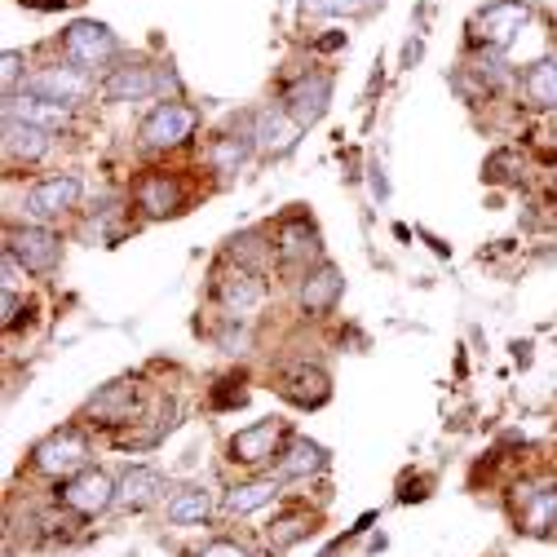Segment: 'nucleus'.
<instances>
[{
	"label": "nucleus",
	"mask_w": 557,
	"mask_h": 557,
	"mask_svg": "<svg viewBox=\"0 0 557 557\" xmlns=\"http://www.w3.org/2000/svg\"><path fill=\"white\" fill-rule=\"evenodd\" d=\"M62 53L72 58L76 66H102L111 53H115V36L102 27V23H72L62 36Z\"/></svg>",
	"instance_id": "f257e3e1"
},
{
	"label": "nucleus",
	"mask_w": 557,
	"mask_h": 557,
	"mask_svg": "<svg viewBox=\"0 0 557 557\" xmlns=\"http://www.w3.org/2000/svg\"><path fill=\"white\" fill-rule=\"evenodd\" d=\"M111 500H115V486H111V478L98 473V469H81L72 482L62 486V505L72 509V513H81V518L102 513Z\"/></svg>",
	"instance_id": "f03ea898"
},
{
	"label": "nucleus",
	"mask_w": 557,
	"mask_h": 557,
	"mask_svg": "<svg viewBox=\"0 0 557 557\" xmlns=\"http://www.w3.org/2000/svg\"><path fill=\"white\" fill-rule=\"evenodd\" d=\"M85 460H89V443H85L76 430H62V434H53V438H45V443L36 447V465H40V473H49V478L76 473V469H85Z\"/></svg>",
	"instance_id": "7ed1b4c3"
},
{
	"label": "nucleus",
	"mask_w": 557,
	"mask_h": 557,
	"mask_svg": "<svg viewBox=\"0 0 557 557\" xmlns=\"http://www.w3.org/2000/svg\"><path fill=\"white\" fill-rule=\"evenodd\" d=\"M195 111L190 107H182V102H164V107H156L151 115H147V124H143V143L147 147H177L182 137H190V128H195Z\"/></svg>",
	"instance_id": "20e7f679"
},
{
	"label": "nucleus",
	"mask_w": 557,
	"mask_h": 557,
	"mask_svg": "<svg viewBox=\"0 0 557 557\" xmlns=\"http://www.w3.org/2000/svg\"><path fill=\"white\" fill-rule=\"evenodd\" d=\"M327 98H332V81L319 76V72H310V76H301V81L284 94V111L306 128V124H314V120L327 111Z\"/></svg>",
	"instance_id": "39448f33"
},
{
	"label": "nucleus",
	"mask_w": 557,
	"mask_h": 557,
	"mask_svg": "<svg viewBox=\"0 0 557 557\" xmlns=\"http://www.w3.org/2000/svg\"><path fill=\"white\" fill-rule=\"evenodd\" d=\"M527 18H531V10L522 5V0H496V5H486V10L473 18V27H478V36H482L486 45H509Z\"/></svg>",
	"instance_id": "423d86ee"
},
{
	"label": "nucleus",
	"mask_w": 557,
	"mask_h": 557,
	"mask_svg": "<svg viewBox=\"0 0 557 557\" xmlns=\"http://www.w3.org/2000/svg\"><path fill=\"white\" fill-rule=\"evenodd\" d=\"M81 199V182L76 177H49V182H40V186H32L27 190V213L32 218H58V213H66V208H72Z\"/></svg>",
	"instance_id": "0eeeda50"
},
{
	"label": "nucleus",
	"mask_w": 557,
	"mask_h": 557,
	"mask_svg": "<svg viewBox=\"0 0 557 557\" xmlns=\"http://www.w3.org/2000/svg\"><path fill=\"white\" fill-rule=\"evenodd\" d=\"M10 252L23 257L27 270H53L58 265V239L40 226H23V231H10Z\"/></svg>",
	"instance_id": "6e6552de"
},
{
	"label": "nucleus",
	"mask_w": 557,
	"mask_h": 557,
	"mask_svg": "<svg viewBox=\"0 0 557 557\" xmlns=\"http://www.w3.org/2000/svg\"><path fill=\"white\" fill-rule=\"evenodd\" d=\"M218 297H222V306L235 314V319H248L257 306H261V284L248 274V270H231V274H222L218 278Z\"/></svg>",
	"instance_id": "1a4fd4ad"
},
{
	"label": "nucleus",
	"mask_w": 557,
	"mask_h": 557,
	"mask_svg": "<svg viewBox=\"0 0 557 557\" xmlns=\"http://www.w3.org/2000/svg\"><path fill=\"white\" fill-rule=\"evenodd\" d=\"M32 94L36 98H49V102H76L89 94V76L85 72H72V66H53V72H40L32 81Z\"/></svg>",
	"instance_id": "9d476101"
},
{
	"label": "nucleus",
	"mask_w": 557,
	"mask_h": 557,
	"mask_svg": "<svg viewBox=\"0 0 557 557\" xmlns=\"http://www.w3.org/2000/svg\"><path fill=\"white\" fill-rule=\"evenodd\" d=\"M160 496H164V473H156V469H128L120 478V492H115V500L124 509H147Z\"/></svg>",
	"instance_id": "9b49d317"
},
{
	"label": "nucleus",
	"mask_w": 557,
	"mask_h": 557,
	"mask_svg": "<svg viewBox=\"0 0 557 557\" xmlns=\"http://www.w3.org/2000/svg\"><path fill=\"white\" fill-rule=\"evenodd\" d=\"M274 443H278V425H274V421L248 425V430H239V434L231 438V460H239V465H261V460H270Z\"/></svg>",
	"instance_id": "f8f14e48"
},
{
	"label": "nucleus",
	"mask_w": 557,
	"mask_h": 557,
	"mask_svg": "<svg viewBox=\"0 0 557 557\" xmlns=\"http://www.w3.org/2000/svg\"><path fill=\"white\" fill-rule=\"evenodd\" d=\"M45 151H49V128L5 115V156L10 160H40Z\"/></svg>",
	"instance_id": "ddd939ff"
},
{
	"label": "nucleus",
	"mask_w": 557,
	"mask_h": 557,
	"mask_svg": "<svg viewBox=\"0 0 557 557\" xmlns=\"http://www.w3.org/2000/svg\"><path fill=\"white\" fill-rule=\"evenodd\" d=\"M297 137H301V124L288 111H265L261 124H257V147L265 156H284L297 143Z\"/></svg>",
	"instance_id": "4468645a"
},
{
	"label": "nucleus",
	"mask_w": 557,
	"mask_h": 557,
	"mask_svg": "<svg viewBox=\"0 0 557 557\" xmlns=\"http://www.w3.org/2000/svg\"><path fill=\"white\" fill-rule=\"evenodd\" d=\"M137 203H143L151 218L177 213V208H182V186H177V177H164V173L143 177V186H137Z\"/></svg>",
	"instance_id": "2eb2a0df"
},
{
	"label": "nucleus",
	"mask_w": 557,
	"mask_h": 557,
	"mask_svg": "<svg viewBox=\"0 0 557 557\" xmlns=\"http://www.w3.org/2000/svg\"><path fill=\"white\" fill-rule=\"evenodd\" d=\"M278 394L297 407H319V403H327V376L319 368H293L278 381Z\"/></svg>",
	"instance_id": "dca6fc26"
},
{
	"label": "nucleus",
	"mask_w": 557,
	"mask_h": 557,
	"mask_svg": "<svg viewBox=\"0 0 557 557\" xmlns=\"http://www.w3.org/2000/svg\"><path fill=\"white\" fill-rule=\"evenodd\" d=\"M133 398H137V385H133V381H115V385H107V389L89 403V416H94V421H102V425L128 421Z\"/></svg>",
	"instance_id": "f3484780"
},
{
	"label": "nucleus",
	"mask_w": 557,
	"mask_h": 557,
	"mask_svg": "<svg viewBox=\"0 0 557 557\" xmlns=\"http://www.w3.org/2000/svg\"><path fill=\"white\" fill-rule=\"evenodd\" d=\"M5 115L27 120V124H36V128H58V124H66V107H62V102H49V98H36V94L10 98Z\"/></svg>",
	"instance_id": "a211bd4d"
},
{
	"label": "nucleus",
	"mask_w": 557,
	"mask_h": 557,
	"mask_svg": "<svg viewBox=\"0 0 557 557\" xmlns=\"http://www.w3.org/2000/svg\"><path fill=\"white\" fill-rule=\"evenodd\" d=\"M156 89H160V81H156L151 66H115L111 81H107V94H111L115 102H124V98H147V94H156Z\"/></svg>",
	"instance_id": "6ab92c4d"
},
{
	"label": "nucleus",
	"mask_w": 557,
	"mask_h": 557,
	"mask_svg": "<svg viewBox=\"0 0 557 557\" xmlns=\"http://www.w3.org/2000/svg\"><path fill=\"white\" fill-rule=\"evenodd\" d=\"M336 297H341V270H336V265H323L319 274H310L306 284H301V306L314 310V314L332 310Z\"/></svg>",
	"instance_id": "aec40b11"
},
{
	"label": "nucleus",
	"mask_w": 557,
	"mask_h": 557,
	"mask_svg": "<svg viewBox=\"0 0 557 557\" xmlns=\"http://www.w3.org/2000/svg\"><path fill=\"white\" fill-rule=\"evenodd\" d=\"M310 257H319V235L306 222H288L284 231H278V261L297 265V261H310Z\"/></svg>",
	"instance_id": "412c9836"
},
{
	"label": "nucleus",
	"mask_w": 557,
	"mask_h": 557,
	"mask_svg": "<svg viewBox=\"0 0 557 557\" xmlns=\"http://www.w3.org/2000/svg\"><path fill=\"white\" fill-rule=\"evenodd\" d=\"M323 465H327L323 447H319V443L297 438V443L284 451V460H278V473H284V478H306V473H319Z\"/></svg>",
	"instance_id": "4be33fe9"
},
{
	"label": "nucleus",
	"mask_w": 557,
	"mask_h": 557,
	"mask_svg": "<svg viewBox=\"0 0 557 557\" xmlns=\"http://www.w3.org/2000/svg\"><path fill=\"white\" fill-rule=\"evenodd\" d=\"M169 522L173 527H190V522H203L208 518V492L203 486H186V492H177L173 500H169Z\"/></svg>",
	"instance_id": "5701e85b"
},
{
	"label": "nucleus",
	"mask_w": 557,
	"mask_h": 557,
	"mask_svg": "<svg viewBox=\"0 0 557 557\" xmlns=\"http://www.w3.org/2000/svg\"><path fill=\"white\" fill-rule=\"evenodd\" d=\"M274 496H278V486H274L270 478H261V482H244V486H235V492L226 496V509H231L235 518H244V513H252V509L270 505Z\"/></svg>",
	"instance_id": "b1692460"
},
{
	"label": "nucleus",
	"mask_w": 557,
	"mask_h": 557,
	"mask_svg": "<svg viewBox=\"0 0 557 557\" xmlns=\"http://www.w3.org/2000/svg\"><path fill=\"white\" fill-rule=\"evenodd\" d=\"M527 98L535 107H557V62H535L527 72Z\"/></svg>",
	"instance_id": "393cba45"
},
{
	"label": "nucleus",
	"mask_w": 557,
	"mask_h": 557,
	"mask_svg": "<svg viewBox=\"0 0 557 557\" xmlns=\"http://www.w3.org/2000/svg\"><path fill=\"white\" fill-rule=\"evenodd\" d=\"M248 156V137H222V143L213 147V169L218 173H235Z\"/></svg>",
	"instance_id": "a878e982"
},
{
	"label": "nucleus",
	"mask_w": 557,
	"mask_h": 557,
	"mask_svg": "<svg viewBox=\"0 0 557 557\" xmlns=\"http://www.w3.org/2000/svg\"><path fill=\"white\" fill-rule=\"evenodd\" d=\"M306 531H310L306 518H284V522H274V527H270V548H288V544L301 540Z\"/></svg>",
	"instance_id": "bb28decb"
},
{
	"label": "nucleus",
	"mask_w": 557,
	"mask_h": 557,
	"mask_svg": "<svg viewBox=\"0 0 557 557\" xmlns=\"http://www.w3.org/2000/svg\"><path fill=\"white\" fill-rule=\"evenodd\" d=\"M363 5V0H306V10L314 14H355Z\"/></svg>",
	"instance_id": "cd10ccee"
},
{
	"label": "nucleus",
	"mask_w": 557,
	"mask_h": 557,
	"mask_svg": "<svg viewBox=\"0 0 557 557\" xmlns=\"http://www.w3.org/2000/svg\"><path fill=\"white\" fill-rule=\"evenodd\" d=\"M18 66H23V58L18 53H5L0 58V81H5V94L14 89V81H18Z\"/></svg>",
	"instance_id": "c85d7f7f"
},
{
	"label": "nucleus",
	"mask_w": 557,
	"mask_h": 557,
	"mask_svg": "<svg viewBox=\"0 0 557 557\" xmlns=\"http://www.w3.org/2000/svg\"><path fill=\"white\" fill-rule=\"evenodd\" d=\"M199 557H248L239 544H231V540H218V544H208Z\"/></svg>",
	"instance_id": "c756f323"
},
{
	"label": "nucleus",
	"mask_w": 557,
	"mask_h": 557,
	"mask_svg": "<svg viewBox=\"0 0 557 557\" xmlns=\"http://www.w3.org/2000/svg\"><path fill=\"white\" fill-rule=\"evenodd\" d=\"M244 398H248V389H218V394H213L218 407H239Z\"/></svg>",
	"instance_id": "7c9ffc66"
},
{
	"label": "nucleus",
	"mask_w": 557,
	"mask_h": 557,
	"mask_svg": "<svg viewBox=\"0 0 557 557\" xmlns=\"http://www.w3.org/2000/svg\"><path fill=\"white\" fill-rule=\"evenodd\" d=\"M18 278H23V274H18V257H14V252H5V288H10V293L18 288Z\"/></svg>",
	"instance_id": "2f4dec72"
},
{
	"label": "nucleus",
	"mask_w": 557,
	"mask_h": 557,
	"mask_svg": "<svg viewBox=\"0 0 557 557\" xmlns=\"http://www.w3.org/2000/svg\"><path fill=\"white\" fill-rule=\"evenodd\" d=\"M18 5H27V10H66V5H76V0H18Z\"/></svg>",
	"instance_id": "473e14b6"
},
{
	"label": "nucleus",
	"mask_w": 557,
	"mask_h": 557,
	"mask_svg": "<svg viewBox=\"0 0 557 557\" xmlns=\"http://www.w3.org/2000/svg\"><path fill=\"white\" fill-rule=\"evenodd\" d=\"M14 319H18V297L5 288V327H14Z\"/></svg>",
	"instance_id": "72a5a7b5"
}]
</instances>
